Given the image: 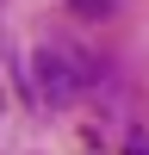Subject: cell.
Segmentation results:
<instances>
[{
	"label": "cell",
	"instance_id": "cell-1",
	"mask_svg": "<svg viewBox=\"0 0 149 155\" xmlns=\"http://www.w3.org/2000/svg\"><path fill=\"white\" fill-rule=\"evenodd\" d=\"M93 74H99V68H93L74 44L44 37V44L31 50V87H37V99H44V106H74V93H81Z\"/></svg>",
	"mask_w": 149,
	"mask_h": 155
},
{
	"label": "cell",
	"instance_id": "cell-2",
	"mask_svg": "<svg viewBox=\"0 0 149 155\" xmlns=\"http://www.w3.org/2000/svg\"><path fill=\"white\" fill-rule=\"evenodd\" d=\"M68 6L81 12V19H106V12H112V0H68Z\"/></svg>",
	"mask_w": 149,
	"mask_h": 155
},
{
	"label": "cell",
	"instance_id": "cell-3",
	"mask_svg": "<svg viewBox=\"0 0 149 155\" xmlns=\"http://www.w3.org/2000/svg\"><path fill=\"white\" fill-rule=\"evenodd\" d=\"M0 118H6V44H0Z\"/></svg>",
	"mask_w": 149,
	"mask_h": 155
},
{
	"label": "cell",
	"instance_id": "cell-4",
	"mask_svg": "<svg viewBox=\"0 0 149 155\" xmlns=\"http://www.w3.org/2000/svg\"><path fill=\"white\" fill-rule=\"evenodd\" d=\"M124 155H149V137H131V149H124Z\"/></svg>",
	"mask_w": 149,
	"mask_h": 155
}]
</instances>
